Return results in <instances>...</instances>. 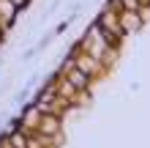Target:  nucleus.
<instances>
[{
  "mask_svg": "<svg viewBox=\"0 0 150 148\" xmlns=\"http://www.w3.org/2000/svg\"><path fill=\"white\" fill-rule=\"evenodd\" d=\"M120 8H128V11H142V3L139 0H117Z\"/></svg>",
  "mask_w": 150,
  "mask_h": 148,
  "instance_id": "39448f33",
  "label": "nucleus"
},
{
  "mask_svg": "<svg viewBox=\"0 0 150 148\" xmlns=\"http://www.w3.org/2000/svg\"><path fill=\"white\" fill-rule=\"evenodd\" d=\"M98 28L107 33V39L112 41V47L117 44L123 36H126V30H123V25H120V11H117V3H115V6H109L107 11L98 16Z\"/></svg>",
  "mask_w": 150,
  "mask_h": 148,
  "instance_id": "f257e3e1",
  "label": "nucleus"
},
{
  "mask_svg": "<svg viewBox=\"0 0 150 148\" xmlns=\"http://www.w3.org/2000/svg\"><path fill=\"white\" fill-rule=\"evenodd\" d=\"M68 82L76 85V88H85V85L90 82V74H85L82 69H71V71H68Z\"/></svg>",
  "mask_w": 150,
  "mask_h": 148,
  "instance_id": "20e7f679",
  "label": "nucleus"
},
{
  "mask_svg": "<svg viewBox=\"0 0 150 148\" xmlns=\"http://www.w3.org/2000/svg\"><path fill=\"white\" fill-rule=\"evenodd\" d=\"M120 25L126 33H134L139 25H142V11H128V8H120Z\"/></svg>",
  "mask_w": 150,
  "mask_h": 148,
  "instance_id": "7ed1b4c3",
  "label": "nucleus"
},
{
  "mask_svg": "<svg viewBox=\"0 0 150 148\" xmlns=\"http://www.w3.org/2000/svg\"><path fill=\"white\" fill-rule=\"evenodd\" d=\"M41 132H57V121H52V118H44V124H41Z\"/></svg>",
  "mask_w": 150,
  "mask_h": 148,
  "instance_id": "423d86ee",
  "label": "nucleus"
},
{
  "mask_svg": "<svg viewBox=\"0 0 150 148\" xmlns=\"http://www.w3.org/2000/svg\"><path fill=\"white\" fill-rule=\"evenodd\" d=\"M85 47H87V52L96 58V60H104V55L112 49V41L107 39V33H104L98 25H93L90 30H87V39H85Z\"/></svg>",
  "mask_w": 150,
  "mask_h": 148,
  "instance_id": "f03ea898",
  "label": "nucleus"
},
{
  "mask_svg": "<svg viewBox=\"0 0 150 148\" xmlns=\"http://www.w3.org/2000/svg\"><path fill=\"white\" fill-rule=\"evenodd\" d=\"M11 145H14V148H28V143H25L22 134H14V137H11Z\"/></svg>",
  "mask_w": 150,
  "mask_h": 148,
  "instance_id": "0eeeda50",
  "label": "nucleus"
}]
</instances>
